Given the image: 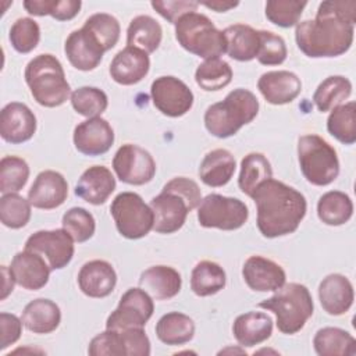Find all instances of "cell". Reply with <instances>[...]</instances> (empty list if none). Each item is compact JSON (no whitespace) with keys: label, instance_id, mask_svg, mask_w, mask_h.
<instances>
[{"label":"cell","instance_id":"obj_38","mask_svg":"<svg viewBox=\"0 0 356 356\" xmlns=\"http://www.w3.org/2000/svg\"><path fill=\"white\" fill-rule=\"evenodd\" d=\"M352 93V83L342 75H331L325 78L316 89L313 102L318 111L325 113L341 106Z\"/></svg>","mask_w":356,"mask_h":356},{"label":"cell","instance_id":"obj_43","mask_svg":"<svg viewBox=\"0 0 356 356\" xmlns=\"http://www.w3.org/2000/svg\"><path fill=\"white\" fill-rule=\"evenodd\" d=\"M71 104L74 110L88 118L99 117L108 106L107 95L95 86H82L71 93Z\"/></svg>","mask_w":356,"mask_h":356},{"label":"cell","instance_id":"obj_50","mask_svg":"<svg viewBox=\"0 0 356 356\" xmlns=\"http://www.w3.org/2000/svg\"><path fill=\"white\" fill-rule=\"evenodd\" d=\"M152 7L168 22L177 24V21L182 15H185L191 11H196V8L199 7V3L188 1V0H167V1L154 0V1H152Z\"/></svg>","mask_w":356,"mask_h":356},{"label":"cell","instance_id":"obj_33","mask_svg":"<svg viewBox=\"0 0 356 356\" xmlns=\"http://www.w3.org/2000/svg\"><path fill=\"white\" fill-rule=\"evenodd\" d=\"M163 29L160 24L149 15L135 17L127 29V44L140 49L143 51L153 53L161 43Z\"/></svg>","mask_w":356,"mask_h":356},{"label":"cell","instance_id":"obj_13","mask_svg":"<svg viewBox=\"0 0 356 356\" xmlns=\"http://www.w3.org/2000/svg\"><path fill=\"white\" fill-rule=\"evenodd\" d=\"M113 168L120 181L129 185H145L156 174V163L143 147L132 143L122 145L113 159Z\"/></svg>","mask_w":356,"mask_h":356},{"label":"cell","instance_id":"obj_35","mask_svg":"<svg viewBox=\"0 0 356 356\" xmlns=\"http://www.w3.org/2000/svg\"><path fill=\"white\" fill-rule=\"evenodd\" d=\"M225 271L214 261H199L191 274V289L197 296H210L220 292L225 286Z\"/></svg>","mask_w":356,"mask_h":356},{"label":"cell","instance_id":"obj_44","mask_svg":"<svg viewBox=\"0 0 356 356\" xmlns=\"http://www.w3.org/2000/svg\"><path fill=\"white\" fill-rule=\"evenodd\" d=\"M31 203L18 193H6L0 199V220L3 225L18 229L25 227L31 218Z\"/></svg>","mask_w":356,"mask_h":356},{"label":"cell","instance_id":"obj_1","mask_svg":"<svg viewBox=\"0 0 356 356\" xmlns=\"http://www.w3.org/2000/svg\"><path fill=\"white\" fill-rule=\"evenodd\" d=\"M355 22V0L323 1L314 19L298 22L295 31L296 44L312 58L341 56L352 46Z\"/></svg>","mask_w":356,"mask_h":356},{"label":"cell","instance_id":"obj_9","mask_svg":"<svg viewBox=\"0 0 356 356\" xmlns=\"http://www.w3.org/2000/svg\"><path fill=\"white\" fill-rule=\"evenodd\" d=\"M118 232L128 239H139L153 229V211L135 192L118 193L110 206Z\"/></svg>","mask_w":356,"mask_h":356},{"label":"cell","instance_id":"obj_36","mask_svg":"<svg viewBox=\"0 0 356 356\" xmlns=\"http://www.w3.org/2000/svg\"><path fill=\"white\" fill-rule=\"evenodd\" d=\"M270 178H273V170L264 154L249 153L242 159L238 186L245 195L252 196L256 188Z\"/></svg>","mask_w":356,"mask_h":356},{"label":"cell","instance_id":"obj_45","mask_svg":"<svg viewBox=\"0 0 356 356\" xmlns=\"http://www.w3.org/2000/svg\"><path fill=\"white\" fill-rule=\"evenodd\" d=\"M83 28H86L99 40L104 51L113 49L120 39V22L115 17L106 13H97L90 15L85 21Z\"/></svg>","mask_w":356,"mask_h":356},{"label":"cell","instance_id":"obj_49","mask_svg":"<svg viewBox=\"0 0 356 356\" xmlns=\"http://www.w3.org/2000/svg\"><path fill=\"white\" fill-rule=\"evenodd\" d=\"M260 46L257 60L263 65H280L286 58L285 40L270 31H259Z\"/></svg>","mask_w":356,"mask_h":356},{"label":"cell","instance_id":"obj_5","mask_svg":"<svg viewBox=\"0 0 356 356\" xmlns=\"http://www.w3.org/2000/svg\"><path fill=\"white\" fill-rule=\"evenodd\" d=\"M25 81L33 99L44 107H58L71 93L61 63L53 54H39L25 68Z\"/></svg>","mask_w":356,"mask_h":356},{"label":"cell","instance_id":"obj_15","mask_svg":"<svg viewBox=\"0 0 356 356\" xmlns=\"http://www.w3.org/2000/svg\"><path fill=\"white\" fill-rule=\"evenodd\" d=\"M150 95L154 107L167 117H181L193 106V93L181 79L165 75L153 81Z\"/></svg>","mask_w":356,"mask_h":356},{"label":"cell","instance_id":"obj_14","mask_svg":"<svg viewBox=\"0 0 356 356\" xmlns=\"http://www.w3.org/2000/svg\"><path fill=\"white\" fill-rule=\"evenodd\" d=\"M25 249L40 254L50 270L64 268L74 256V239L64 229H42L32 234L26 242Z\"/></svg>","mask_w":356,"mask_h":356},{"label":"cell","instance_id":"obj_8","mask_svg":"<svg viewBox=\"0 0 356 356\" xmlns=\"http://www.w3.org/2000/svg\"><path fill=\"white\" fill-rule=\"evenodd\" d=\"M298 159L303 177L313 185H330L339 174L335 149L318 135L310 134L299 138Z\"/></svg>","mask_w":356,"mask_h":356},{"label":"cell","instance_id":"obj_4","mask_svg":"<svg viewBox=\"0 0 356 356\" xmlns=\"http://www.w3.org/2000/svg\"><path fill=\"white\" fill-rule=\"evenodd\" d=\"M259 113V100L248 89H234L222 102L207 107L204 127L216 138H229L243 125L252 122Z\"/></svg>","mask_w":356,"mask_h":356},{"label":"cell","instance_id":"obj_26","mask_svg":"<svg viewBox=\"0 0 356 356\" xmlns=\"http://www.w3.org/2000/svg\"><path fill=\"white\" fill-rule=\"evenodd\" d=\"M318 298L323 309L328 314L341 316L353 303V285L342 274H330L320 282Z\"/></svg>","mask_w":356,"mask_h":356},{"label":"cell","instance_id":"obj_22","mask_svg":"<svg viewBox=\"0 0 356 356\" xmlns=\"http://www.w3.org/2000/svg\"><path fill=\"white\" fill-rule=\"evenodd\" d=\"M149 68V54L140 49L127 46L114 56L110 64V75L120 85H135L147 75Z\"/></svg>","mask_w":356,"mask_h":356},{"label":"cell","instance_id":"obj_17","mask_svg":"<svg viewBox=\"0 0 356 356\" xmlns=\"http://www.w3.org/2000/svg\"><path fill=\"white\" fill-rule=\"evenodd\" d=\"M36 132V117L31 108L18 102H11L0 113V135L8 143L29 140Z\"/></svg>","mask_w":356,"mask_h":356},{"label":"cell","instance_id":"obj_37","mask_svg":"<svg viewBox=\"0 0 356 356\" xmlns=\"http://www.w3.org/2000/svg\"><path fill=\"white\" fill-rule=\"evenodd\" d=\"M352 214L353 203L341 191H330L318 199L317 216L327 225H342L350 220Z\"/></svg>","mask_w":356,"mask_h":356},{"label":"cell","instance_id":"obj_27","mask_svg":"<svg viewBox=\"0 0 356 356\" xmlns=\"http://www.w3.org/2000/svg\"><path fill=\"white\" fill-rule=\"evenodd\" d=\"M181 274L170 266H152L139 277V288L156 300H167L181 291Z\"/></svg>","mask_w":356,"mask_h":356},{"label":"cell","instance_id":"obj_19","mask_svg":"<svg viewBox=\"0 0 356 356\" xmlns=\"http://www.w3.org/2000/svg\"><path fill=\"white\" fill-rule=\"evenodd\" d=\"M68 196V184L65 178L53 170H44L38 174L29 192L28 200L36 209L50 210L61 206Z\"/></svg>","mask_w":356,"mask_h":356},{"label":"cell","instance_id":"obj_34","mask_svg":"<svg viewBox=\"0 0 356 356\" xmlns=\"http://www.w3.org/2000/svg\"><path fill=\"white\" fill-rule=\"evenodd\" d=\"M156 335L165 345H184L193 338L195 323L184 313L171 312L157 321Z\"/></svg>","mask_w":356,"mask_h":356},{"label":"cell","instance_id":"obj_52","mask_svg":"<svg viewBox=\"0 0 356 356\" xmlns=\"http://www.w3.org/2000/svg\"><path fill=\"white\" fill-rule=\"evenodd\" d=\"M199 4L211 8L217 13H225L234 7H236L239 3L238 1H221V0H213V1H197Z\"/></svg>","mask_w":356,"mask_h":356},{"label":"cell","instance_id":"obj_53","mask_svg":"<svg viewBox=\"0 0 356 356\" xmlns=\"http://www.w3.org/2000/svg\"><path fill=\"white\" fill-rule=\"evenodd\" d=\"M1 271H3V275H4V284H3V293H1V299H6L8 296L10 292H13V288H14V277L10 271V267L7 266H1Z\"/></svg>","mask_w":356,"mask_h":356},{"label":"cell","instance_id":"obj_11","mask_svg":"<svg viewBox=\"0 0 356 356\" xmlns=\"http://www.w3.org/2000/svg\"><path fill=\"white\" fill-rule=\"evenodd\" d=\"M88 353L90 356H149L150 341L143 328H106L90 341Z\"/></svg>","mask_w":356,"mask_h":356},{"label":"cell","instance_id":"obj_24","mask_svg":"<svg viewBox=\"0 0 356 356\" xmlns=\"http://www.w3.org/2000/svg\"><path fill=\"white\" fill-rule=\"evenodd\" d=\"M117 284V274L106 260H90L78 273L79 289L89 298L108 296Z\"/></svg>","mask_w":356,"mask_h":356},{"label":"cell","instance_id":"obj_47","mask_svg":"<svg viewBox=\"0 0 356 356\" xmlns=\"http://www.w3.org/2000/svg\"><path fill=\"white\" fill-rule=\"evenodd\" d=\"M63 228L72 236L74 242H86L90 239L96 229V222L93 216L82 209V207H72L67 210L63 216Z\"/></svg>","mask_w":356,"mask_h":356},{"label":"cell","instance_id":"obj_28","mask_svg":"<svg viewBox=\"0 0 356 356\" xmlns=\"http://www.w3.org/2000/svg\"><path fill=\"white\" fill-rule=\"evenodd\" d=\"M232 332L241 346H254L271 337L273 320L263 312H248L235 318Z\"/></svg>","mask_w":356,"mask_h":356},{"label":"cell","instance_id":"obj_3","mask_svg":"<svg viewBox=\"0 0 356 356\" xmlns=\"http://www.w3.org/2000/svg\"><path fill=\"white\" fill-rule=\"evenodd\" d=\"M202 202L197 184L186 177H177L168 181L163 191L150 200L154 222L153 229L159 234H172L182 228L188 213Z\"/></svg>","mask_w":356,"mask_h":356},{"label":"cell","instance_id":"obj_12","mask_svg":"<svg viewBox=\"0 0 356 356\" xmlns=\"http://www.w3.org/2000/svg\"><path fill=\"white\" fill-rule=\"evenodd\" d=\"M153 312V298L142 288H129L121 296L117 309L107 317L106 328H143Z\"/></svg>","mask_w":356,"mask_h":356},{"label":"cell","instance_id":"obj_21","mask_svg":"<svg viewBox=\"0 0 356 356\" xmlns=\"http://www.w3.org/2000/svg\"><path fill=\"white\" fill-rule=\"evenodd\" d=\"M242 275L248 286L257 292L277 291L286 280V274L278 263L257 254L245 261Z\"/></svg>","mask_w":356,"mask_h":356},{"label":"cell","instance_id":"obj_30","mask_svg":"<svg viewBox=\"0 0 356 356\" xmlns=\"http://www.w3.org/2000/svg\"><path fill=\"white\" fill-rule=\"evenodd\" d=\"M21 320L24 327L31 332L49 334L60 325L61 312L53 300L39 298L24 307Z\"/></svg>","mask_w":356,"mask_h":356},{"label":"cell","instance_id":"obj_23","mask_svg":"<svg viewBox=\"0 0 356 356\" xmlns=\"http://www.w3.org/2000/svg\"><path fill=\"white\" fill-rule=\"evenodd\" d=\"M257 88L266 102L281 106L291 103L299 96L302 82L299 76L291 71H268L259 78Z\"/></svg>","mask_w":356,"mask_h":356},{"label":"cell","instance_id":"obj_2","mask_svg":"<svg viewBox=\"0 0 356 356\" xmlns=\"http://www.w3.org/2000/svg\"><path fill=\"white\" fill-rule=\"evenodd\" d=\"M250 197L257 207V228L266 238L295 232L306 216L305 196L295 188L273 178L261 182Z\"/></svg>","mask_w":356,"mask_h":356},{"label":"cell","instance_id":"obj_16","mask_svg":"<svg viewBox=\"0 0 356 356\" xmlns=\"http://www.w3.org/2000/svg\"><path fill=\"white\" fill-rule=\"evenodd\" d=\"M114 143V131L102 117L88 118L74 129L75 149L86 156H100L110 150Z\"/></svg>","mask_w":356,"mask_h":356},{"label":"cell","instance_id":"obj_25","mask_svg":"<svg viewBox=\"0 0 356 356\" xmlns=\"http://www.w3.org/2000/svg\"><path fill=\"white\" fill-rule=\"evenodd\" d=\"M115 189V178L104 165H92L83 171L75 186V195L82 200L103 204Z\"/></svg>","mask_w":356,"mask_h":356},{"label":"cell","instance_id":"obj_48","mask_svg":"<svg viewBox=\"0 0 356 356\" xmlns=\"http://www.w3.org/2000/svg\"><path fill=\"white\" fill-rule=\"evenodd\" d=\"M8 38L11 46L18 53L25 54L38 46L40 40V28L32 18H18L13 24Z\"/></svg>","mask_w":356,"mask_h":356},{"label":"cell","instance_id":"obj_18","mask_svg":"<svg viewBox=\"0 0 356 356\" xmlns=\"http://www.w3.org/2000/svg\"><path fill=\"white\" fill-rule=\"evenodd\" d=\"M64 51L71 65L79 71L95 70L104 54V49L99 40L83 26L70 33L64 44Z\"/></svg>","mask_w":356,"mask_h":356},{"label":"cell","instance_id":"obj_42","mask_svg":"<svg viewBox=\"0 0 356 356\" xmlns=\"http://www.w3.org/2000/svg\"><path fill=\"white\" fill-rule=\"evenodd\" d=\"M79 0H25L24 7L31 15H51L58 21L72 19L81 10Z\"/></svg>","mask_w":356,"mask_h":356},{"label":"cell","instance_id":"obj_51","mask_svg":"<svg viewBox=\"0 0 356 356\" xmlns=\"http://www.w3.org/2000/svg\"><path fill=\"white\" fill-rule=\"evenodd\" d=\"M22 320H19L15 314L10 313H0V330H1V339H0V349L4 350L10 345L15 343L22 331Z\"/></svg>","mask_w":356,"mask_h":356},{"label":"cell","instance_id":"obj_39","mask_svg":"<svg viewBox=\"0 0 356 356\" xmlns=\"http://www.w3.org/2000/svg\"><path fill=\"white\" fill-rule=\"evenodd\" d=\"M328 132L343 145L356 142V103L349 102L331 110L327 118Z\"/></svg>","mask_w":356,"mask_h":356},{"label":"cell","instance_id":"obj_7","mask_svg":"<svg viewBox=\"0 0 356 356\" xmlns=\"http://www.w3.org/2000/svg\"><path fill=\"white\" fill-rule=\"evenodd\" d=\"M175 38L186 51L206 60L225 53L222 31L217 29L209 17L196 11H191L177 21Z\"/></svg>","mask_w":356,"mask_h":356},{"label":"cell","instance_id":"obj_6","mask_svg":"<svg viewBox=\"0 0 356 356\" xmlns=\"http://www.w3.org/2000/svg\"><path fill=\"white\" fill-rule=\"evenodd\" d=\"M259 307L273 312L277 328L288 335L300 331L314 310L309 289L298 282L284 284L271 298L260 302Z\"/></svg>","mask_w":356,"mask_h":356},{"label":"cell","instance_id":"obj_40","mask_svg":"<svg viewBox=\"0 0 356 356\" xmlns=\"http://www.w3.org/2000/svg\"><path fill=\"white\" fill-rule=\"evenodd\" d=\"M232 79V68L220 57L204 60L195 72L196 83L207 92L225 88Z\"/></svg>","mask_w":356,"mask_h":356},{"label":"cell","instance_id":"obj_32","mask_svg":"<svg viewBox=\"0 0 356 356\" xmlns=\"http://www.w3.org/2000/svg\"><path fill=\"white\" fill-rule=\"evenodd\" d=\"M314 350L320 356H353L356 341L345 330L337 327L320 328L313 338Z\"/></svg>","mask_w":356,"mask_h":356},{"label":"cell","instance_id":"obj_20","mask_svg":"<svg viewBox=\"0 0 356 356\" xmlns=\"http://www.w3.org/2000/svg\"><path fill=\"white\" fill-rule=\"evenodd\" d=\"M10 271L15 284L28 291H38L43 288L50 275V267L46 260L40 254L26 249L18 252L13 257Z\"/></svg>","mask_w":356,"mask_h":356},{"label":"cell","instance_id":"obj_46","mask_svg":"<svg viewBox=\"0 0 356 356\" xmlns=\"http://www.w3.org/2000/svg\"><path fill=\"white\" fill-rule=\"evenodd\" d=\"M306 6L307 1L270 0L266 3V17L277 26L291 28L298 25V21Z\"/></svg>","mask_w":356,"mask_h":356},{"label":"cell","instance_id":"obj_31","mask_svg":"<svg viewBox=\"0 0 356 356\" xmlns=\"http://www.w3.org/2000/svg\"><path fill=\"white\" fill-rule=\"evenodd\" d=\"M235 159L227 149L209 152L200 163L199 177L207 186L218 188L228 184L235 172Z\"/></svg>","mask_w":356,"mask_h":356},{"label":"cell","instance_id":"obj_41","mask_svg":"<svg viewBox=\"0 0 356 356\" xmlns=\"http://www.w3.org/2000/svg\"><path fill=\"white\" fill-rule=\"evenodd\" d=\"M29 178L28 163L17 156H6L0 160V192L17 193Z\"/></svg>","mask_w":356,"mask_h":356},{"label":"cell","instance_id":"obj_29","mask_svg":"<svg viewBox=\"0 0 356 356\" xmlns=\"http://www.w3.org/2000/svg\"><path fill=\"white\" fill-rule=\"evenodd\" d=\"M225 53L238 61H250L257 57L260 36L259 31L246 24H234L222 31Z\"/></svg>","mask_w":356,"mask_h":356},{"label":"cell","instance_id":"obj_10","mask_svg":"<svg viewBox=\"0 0 356 356\" xmlns=\"http://www.w3.org/2000/svg\"><path fill=\"white\" fill-rule=\"evenodd\" d=\"M248 218V206L236 197L210 193L197 206V221L204 228L234 231L241 228Z\"/></svg>","mask_w":356,"mask_h":356}]
</instances>
